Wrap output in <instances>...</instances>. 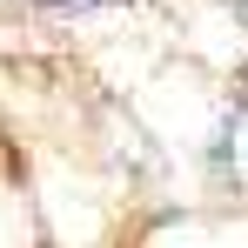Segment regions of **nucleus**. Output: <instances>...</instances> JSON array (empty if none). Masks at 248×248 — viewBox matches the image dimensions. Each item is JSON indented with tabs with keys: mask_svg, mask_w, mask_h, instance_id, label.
Listing matches in <instances>:
<instances>
[{
	"mask_svg": "<svg viewBox=\"0 0 248 248\" xmlns=\"http://www.w3.org/2000/svg\"><path fill=\"white\" fill-rule=\"evenodd\" d=\"M221 174L228 181H248V94L235 101V114L221 127Z\"/></svg>",
	"mask_w": 248,
	"mask_h": 248,
	"instance_id": "nucleus-1",
	"label": "nucleus"
}]
</instances>
